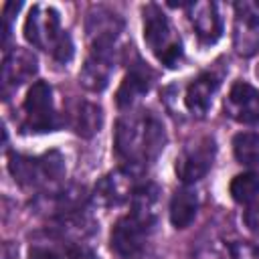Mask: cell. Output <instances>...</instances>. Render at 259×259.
<instances>
[{
    "label": "cell",
    "instance_id": "6da1fadb",
    "mask_svg": "<svg viewBox=\"0 0 259 259\" xmlns=\"http://www.w3.org/2000/svg\"><path fill=\"white\" fill-rule=\"evenodd\" d=\"M166 144V132L162 121L150 111L125 113L115 125V154L132 168L152 164Z\"/></svg>",
    "mask_w": 259,
    "mask_h": 259
},
{
    "label": "cell",
    "instance_id": "7a4b0ae2",
    "mask_svg": "<svg viewBox=\"0 0 259 259\" xmlns=\"http://www.w3.org/2000/svg\"><path fill=\"white\" fill-rule=\"evenodd\" d=\"M144 38L162 65L168 69L178 67L182 59V42L174 34L168 16L156 4H148L144 8Z\"/></svg>",
    "mask_w": 259,
    "mask_h": 259
},
{
    "label": "cell",
    "instance_id": "3957f363",
    "mask_svg": "<svg viewBox=\"0 0 259 259\" xmlns=\"http://www.w3.org/2000/svg\"><path fill=\"white\" fill-rule=\"evenodd\" d=\"M8 166H10L14 180L24 188H38L51 180H57L65 172L63 158L57 152H51L38 158L12 154Z\"/></svg>",
    "mask_w": 259,
    "mask_h": 259
},
{
    "label": "cell",
    "instance_id": "277c9868",
    "mask_svg": "<svg viewBox=\"0 0 259 259\" xmlns=\"http://www.w3.org/2000/svg\"><path fill=\"white\" fill-rule=\"evenodd\" d=\"M24 132H53L61 125V119L53 105V89L45 81L32 83L24 97Z\"/></svg>",
    "mask_w": 259,
    "mask_h": 259
},
{
    "label": "cell",
    "instance_id": "5b68a950",
    "mask_svg": "<svg viewBox=\"0 0 259 259\" xmlns=\"http://www.w3.org/2000/svg\"><path fill=\"white\" fill-rule=\"evenodd\" d=\"M63 36H65V30H61L59 12L45 4L32 6L24 22V38L32 47L53 55L61 45Z\"/></svg>",
    "mask_w": 259,
    "mask_h": 259
},
{
    "label": "cell",
    "instance_id": "8992f818",
    "mask_svg": "<svg viewBox=\"0 0 259 259\" xmlns=\"http://www.w3.org/2000/svg\"><path fill=\"white\" fill-rule=\"evenodd\" d=\"M150 225L142 223L134 214L119 219L111 231V249L121 259H144L152 235Z\"/></svg>",
    "mask_w": 259,
    "mask_h": 259
},
{
    "label": "cell",
    "instance_id": "52a82bcc",
    "mask_svg": "<svg viewBox=\"0 0 259 259\" xmlns=\"http://www.w3.org/2000/svg\"><path fill=\"white\" fill-rule=\"evenodd\" d=\"M217 154L214 140L210 136H204L196 140L194 144L186 146L182 154L176 158V174L184 184H192L206 176V172L212 166Z\"/></svg>",
    "mask_w": 259,
    "mask_h": 259
},
{
    "label": "cell",
    "instance_id": "ba28073f",
    "mask_svg": "<svg viewBox=\"0 0 259 259\" xmlns=\"http://www.w3.org/2000/svg\"><path fill=\"white\" fill-rule=\"evenodd\" d=\"M225 111L239 123H259V89L237 81L225 99Z\"/></svg>",
    "mask_w": 259,
    "mask_h": 259
},
{
    "label": "cell",
    "instance_id": "9c48e42d",
    "mask_svg": "<svg viewBox=\"0 0 259 259\" xmlns=\"http://www.w3.org/2000/svg\"><path fill=\"white\" fill-rule=\"evenodd\" d=\"M134 172L136 170L127 168V170H115V172H109L107 176H103L93 192L95 202L103 204V206H115V204H121L123 200L132 198L138 188L134 184Z\"/></svg>",
    "mask_w": 259,
    "mask_h": 259
},
{
    "label": "cell",
    "instance_id": "30bf717a",
    "mask_svg": "<svg viewBox=\"0 0 259 259\" xmlns=\"http://www.w3.org/2000/svg\"><path fill=\"white\" fill-rule=\"evenodd\" d=\"M85 28H87L91 49H113L115 38L123 28V22L115 12L97 8L89 14Z\"/></svg>",
    "mask_w": 259,
    "mask_h": 259
},
{
    "label": "cell",
    "instance_id": "8fae6325",
    "mask_svg": "<svg viewBox=\"0 0 259 259\" xmlns=\"http://www.w3.org/2000/svg\"><path fill=\"white\" fill-rule=\"evenodd\" d=\"M111 69H113V49H91V55L79 73V83L87 91L99 93L107 87Z\"/></svg>",
    "mask_w": 259,
    "mask_h": 259
},
{
    "label": "cell",
    "instance_id": "7c38bea8",
    "mask_svg": "<svg viewBox=\"0 0 259 259\" xmlns=\"http://www.w3.org/2000/svg\"><path fill=\"white\" fill-rule=\"evenodd\" d=\"M36 73V59L26 49H14L6 55L2 65V89L4 95H8L10 89L20 87L24 81H28Z\"/></svg>",
    "mask_w": 259,
    "mask_h": 259
},
{
    "label": "cell",
    "instance_id": "4fadbf2b",
    "mask_svg": "<svg viewBox=\"0 0 259 259\" xmlns=\"http://www.w3.org/2000/svg\"><path fill=\"white\" fill-rule=\"evenodd\" d=\"M152 79H154V75L146 65H142V63L134 65L130 69V73L123 77V81L117 89V95H115L117 107H121V109L132 107L142 95L148 93V89L152 85Z\"/></svg>",
    "mask_w": 259,
    "mask_h": 259
},
{
    "label": "cell",
    "instance_id": "5bb4252c",
    "mask_svg": "<svg viewBox=\"0 0 259 259\" xmlns=\"http://www.w3.org/2000/svg\"><path fill=\"white\" fill-rule=\"evenodd\" d=\"M219 83L221 81L214 73H200L196 79H192L188 89H186V95H184L188 111L202 117L212 103V97L219 89Z\"/></svg>",
    "mask_w": 259,
    "mask_h": 259
},
{
    "label": "cell",
    "instance_id": "9a60e30c",
    "mask_svg": "<svg viewBox=\"0 0 259 259\" xmlns=\"http://www.w3.org/2000/svg\"><path fill=\"white\" fill-rule=\"evenodd\" d=\"M190 20L198 34V38L206 45H212L219 40L223 32V20L219 16L214 2H196L190 6Z\"/></svg>",
    "mask_w": 259,
    "mask_h": 259
},
{
    "label": "cell",
    "instance_id": "2e32d148",
    "mask_svg": "<svg viewBox=\"0 0 259 259\" xmlns=\"http://www.w3.org/2000/svg\"><path fill=\"white\" fill-rule=\"evenodd\" d=\"M160 210V188L156 184H142L132 196V212L142 223L154 227Z\"/></svg>",
    "mask_w": 259,
    "mask_h": 259
},
{
    "label": "cell",
    "instance_id": "e0dca14e",
    "mask_svg": "<svg viewBox=\"0 0 259 259\" xmlns=\"http://www.w3.org/2000/svg\"><path fill=\"white\" fill-rule=\"evenodd\" d=\"M71 125L81 138H91L103 125V109L97 103L79 101L71 113Z\"/></svg>",
    "mask_w": 259,
    "mask_h": 259
},
{
    "label": "cell",
    "instance_id": "ac0fdd59",
    "mask_svg": "<svg viewBox=\"0 0 259 259\" xmlns=\"http://www.w3.org/2000/svg\"><path fill=\"white\" fill-rule=\"evenodd\" d=\"M196 210H198V196L192 188L184 186L176 190L170 200V223L176 229H186L194 221Z\"/></svg>",
    "mask_w": 259,
    "mask_h": 259
},
{
    "label": "cell",
    "instance_id": "d6986e66",
    "mask_svg": "<svg viewBox=\"0 0 259 259\" xmlns=\"http://www.w3.org/2000/svg\"><path fill=\"white\" fill-rule=\"evenodd\" d=\"M233 152L239 164L259 166V134L241 132L233 138Z\"/></svg>",
    "mask_w": 259,
    "mask_h": 259
},
{
    "label": "cell",
    "instance_id": "ffe728a7",
    "mask_svg": "<svg viewBox=\"0 0 259 259\" xmlns=\"http://www.w3.org/2000/svg\"><path fill=\"white\" fill-rule=\"evenodd\" d=\"M231 196L237 200V202H251L259 196V174L255 172H245V174H239L233 178L231 186Z\"/></svg>",
    "mask_w": 259,
    "mask_h": 259
},
{
    "label": "cell",
    "instance_id": "44dd1931",
    "mask_svg": "<svg viewBox=\"0 0 259 259\" xmlns=\"http://www.w3.org/2000/svg\"><path fill=\"white\" fill-rule=\"evenodd\" d=\"M229 251L233 259H259V245L253 243H245V241L231 243Z\"/></svg>",
    "mask_w": 259,
    "mask_h": 259
},
{
    "label": "cell",
    "instance_id": "7402d4cb",
    "mask_svg": "<svg viewBox=\"0 0 259 259\" xmlns=\"http://www.w3.org/2000/svg\"><path fill=\"white\" fill-rule=\"evenodd\" d=\"M243 221H245L247 229H249L253 235H257V237H259V202H257V204H253V206H249V208L245 210Z\"/></svg>",
    "mask_w": 259,
    "mask_h": 259
},
{
    "label": "cell",
    "instance_id": "603a6c76",
    "mask_svg": "<svg viewBox=\"0 0 259 259\" xmlns=\"http://www.w3.org/2000/svg\"><path fill=\"white\" fill-rule=\"evenodd\" d=\"M67 259H99L91 249L83 247V245H75L67 251Z\"/></svg>",
    "mask_w": 259,
    "mask_h": 259
},
{
    "label": "cell",
    "instance_id": "cb8c5ba5",
    "mask_svg": "<svg viewBox=\"0 0 259 259\" xmlns=\"http://www.w3.org/2000/svg\"><path fill=\"white\" fill-rule=\"evenodd\" d=\"M28 259H59V255L47 247H32L28 253Z\"/></svg>",
    "mask_w": 259,
    "mask_h": 259
}]
</instances>
